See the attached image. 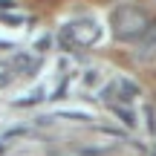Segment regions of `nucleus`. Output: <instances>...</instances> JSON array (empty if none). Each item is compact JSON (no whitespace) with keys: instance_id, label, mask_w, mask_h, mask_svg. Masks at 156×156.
Masks as SVG:
<instances>
[{"instance_id":"f257e3e1","label":"nucleus","mask_w":156,"mask_h":156,"mask_svg":"<svg viewBox=\"0 0 156 156\" xmlns=\"http://www.w3.org/2000/svg\"><path fill=\"white\" fill-rule=\"evenodd\" d=\"M110 32L119 41H139L145 32H151V15L133 3L116 6L110 15Z\"/></svg>"},{"instance_id":"f03ea898","label":"nucleus","mask_w":156,"mask_h":156,"mask_svg":"<svg viewBox=\"0 0 156 156\" xmlns=\"http://www.w3.org/2000/svg\"><path fill=\"white\" fill-rule=\"evenodd\" d=\"M98 35H101V29H98V23L95 20H73V23H67V26L61 29V44L64 46H93L95 41H98Z\"/></svg>"},{"instance_id":"7ed1b4c3","label":"nucleus","mask_w":156,"mask_h":156,"mask_svg":"<svg viewBox=\"0 0 156 156\" xmlns=\"http://www.w3.org/2000/svg\"><path fill=\"white\" fill-rule=\"evenodd\" d=\"M107 98L110 101H133L136 95H139V84H133V81H127V78H116V81H110V87H107Z\"/></svg>"},{"instance_id":"20e7f679","label":"nucleus","mask_w":156,"mask_h":156,"mask_svg":"<svg viewBox=\"0 0 156 156\" xmlns=\"http://www.w3.org/2000/svg\"><path fill=\"white\" fill-rule=\"evenodd\" d=\"M116 113H119V116H122V119H124V122H130V124H133V122H136V119H133V113H127V110H122V107H119V110H116Z\"/></svg>"},{"instance_id":"39448f33","label":"nucleus","mask_w":156,"mask_h":156,"mask_svg":"<svg viewBox=\"0 0 156 156\" xmlns=\"http://www.w3.org/2000/svg\"><path fill=\"white\" fill-rule=\"evenodd\" d=\"M147 35H151V44H156V23L151 26V32H147Z\"/></svg>"}]
</instances>
